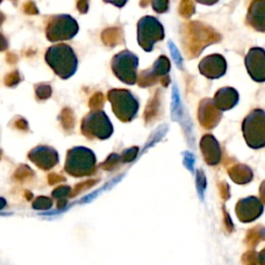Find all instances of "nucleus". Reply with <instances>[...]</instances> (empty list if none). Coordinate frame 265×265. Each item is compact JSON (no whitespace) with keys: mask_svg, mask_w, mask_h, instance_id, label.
Listing matches in <instances>:
<instances>
[{"mask_svg":"<svg viewBox=\"0 0 265 265\" xmlns=\"http://www.w3.org/2000/svg\"><path fill=\"white\" fill-rule=\"evenodd\" d=\"M45 58L54 72L63 80L71 78L77 72L78 58L67 44L52 46L46 52Z\"/></svg>","mask_w":265,"mask_h":265,"instance_id":"obj_1","label":"nucleus"},{"mask_svg":"<svg viewBox=\"0 0 265 265\" xmlns=\"http://www.w3.org/2000/svg\"><path fill=\"white\" fill-rule=\"evenodd\" d=\"M96 158L95 152L83 146H77L67 153L65 170L75 177L93 175L96 172Z\"/></svg>","mask_w":265,"mask_h":265,"instance_id":"obj_2","label":"nucleus"},{"mask_svg":"<svg viewBox=\"0 0 265 265\" xmlns=\"http://www.w3.org/2000/svg\"><path fill=\"white\" fill-rule=\"evenodd\" d=\"M108 99L113 113L122 122H131L138 114L139 102L130 90L117 88L109 90Z\"/></svg>","mask_w":265,"mask_h":265,"instance_id":"obj_3","label":"nucleus"},{"mask_svg":"<svg viewBox=\"0 0 265 265\" xmlns=\"http://www.w3.org/2000/svg\"><path fill=\"white\" fill-rule=\"evenodd\" d=\"M245 143L252 149L265 147V111L255 109L244 117L241 125Z\"/></svg>","mask_w":265,"mask_h":265,"instance_id":"obj_4","label":"nucleus"},{"mask_svg":"<svg viewBox=\"0 0 265 265\" xmlns=\"http://www.w3.org/2000/svg\"><path fill=\"white\" fill-rule=\"evenodd\" d=\"M165 38V29L158 18L152 16L142 17L137 24V40L140 47L151 52L153 46Z\"/></svg>","mask_w":265,"mask_h":265,"instance_id":"obj_5","label":"nucleus"},{"mask_svg":"<svg viewBox=\"0 0 265 265\" xmlns=\"http://www.w3.org/2000/svg\"><path fill=\"white\" fill-rule=\"evenodd\" d=\"M138 66V56L129 50L117 53L111 61L113 74L118 80L127 85H135L138 81V74H137Z\"/></svg>","mask_w":265,"mask_h":265,"instance_id":"obj_6","label":"nucleus"},{"mask_svg":"<svg viewBox=\"0 0 265 265\" xmlns=\"http://www.w3.org/2000/svg\"><path fill=\"white\" fill-rule=\"evenodd\" d=\"M81 131L88 139L106 140L113 134V125L107 114L102 111L88 113L82 120Z\"/></svg>","mask_w":265,"mask_h":265,"instance_id":"obj_7","label":"nucleus"},{"mask_svg":"<svg viewBox=\"0 0 265 265\" xmlns=\"http://www.w3.org/2000/svg\"><path fill=\"white\" fill-rule=\"evenodd\" d=\"M79 31V25L70 15L54 16L49 21L46 35L50 42L68 41L74 38Z\"/></svg>","mask_w":265,"mask_h":265,"instance_id":"obj_8","label":"nucleus"},{"mask_svg":"<svg viewBox=\"0 0 265 265\" xmlns=\"http://www.w3.org/2000/svg\"><path fill=\"white\" fill-rule=\"evenodd\" d=\"M244 65L250 77L257 83L265 82V50L254 47L246 53Z\"/></svg>","mask_w":265,"mask_h":265,"instance_id":"obj_9","label":"nucleus"},{"mask_svg":"<svg viewBox=\"0 0 265 265\" xmlns=\"http://www.w3.org/2000/svg\"><path fill=\"white\" fill-rule=\"evenodd\" d=\"M170 68L169 59L166 56H160L151 69L141 72L137 83H139L141 87H146L155 84L159 80L163 81L164 79H168Z\"/></svg>","mask_w":265,"mask_h":265,"instance_id":"obj_10","label":"nucleus"},{"mask_svg":"<svg viewBox=\"0 0 265 265\" xmlns=\"http://www.w3.org/2000/svg\"><path fill=\"white\" fill-rule=\"evenodd\" d=\"M264 206L260 199L254 196L241 199L235 206V213L241 222L250 223L258 218L263 213Z\"/></svg>","mask_w":265,"mask_h":265,"instance_id":"obj_11","label":"nucleus"},{"mask_svg":"<svg viewBox=\"0 0 265 265\" xmlns=\"http://www.w3.org/2000/svg\"><path fill=\"white\" fill-rule=\"evenodd\" d=\"M28 159L42 170H50L59 163L58 152L49 146L40 145L29 151Z\"/></svg>","mask_w":265,"mask_h":265,"instance_id":"obj_12","label":"nucleus"},{"mask_svg":"<svg viewBox=\"0 0 265 265\" xmlns=\"http://www.w3.org/2000/svg\"><path fill=\"white\" fill-rule=\"evenodd\" d=\"M199 71L208 79H218L226 74L227 61L220 54H212L200 61Z\"/></svg>","mask_w":265,"mask_h":265,"instance_id":"obj_13","label":"nucleus"},{"mask_svg":"<svg viewBox=\"0 0 265 265\" xmlns=\"http://www.w3.org/2000/svg\"><path fill=\"white\" fill-rule=\"evenodd\" d=\"M201 152L209 166H217L221 162L222 152L220 144L213 135H204L200 141Z\"/></svg>","mask_w":265,"mask_h":265,"instance_id":"obj_14","label":"nucleus"},{"mask_svg":"<svg viewBox=\"0 0 265 265\" xmlns=\"http://www.w3.org/2000/svg\"><path fill=\"white\" fill-rule=\"evenodd\" d=\"M198 118L201 125L209 130L215 127L221 120L222 112L215 107L213 99L205 98L200 103Z\"/></svg>","mask_w":265,"mask_h":265,"instance_id":"obj_15","label":"nucleus"},{"mask_svg":"<svg viewBox=\"0 0 265 265\" xmlns=\"http://www.w3.org/2000/svg\"><path fill=\"white\" fill-rule=\"evenodd\" d=\"M240 102V95L233 87H222L217 91L213 103L218 111L231 110Z\"/></svg>","mask_w":265,"mask_h":265,"instance_id":"obj_16","label":"nucleus"},{"mask_svg":"<svg viewBox=\"0 0 265 265\" xmlns=\"http://www.w3.org/2000/svg\"><path fill=\"white\" fill-rule=\"evenodd\" d=\"M246 23L255 30L265 32V0L251 2L246 14Z\"/></svg>","mask_w":265,"mask_h":265,"instance_id":"obj_17","label":"nucleus"},{"mask_svg":"<svg viewBox=\"0 0 265 265\" xmlns=\"http://www.w3.org/2000/svg\"><path fill=\"white\" fill-rule=\"evenodd\" d=\"M229 176L236 184L244 185L252 180L253 172L248 166L237 165L229 169Z\"/></svg>","mask_w":265,"mask_h":265,"instance_id":"obj_18","label":"nucleus"},{"mask_svg":"<svg viewBox=\"0 0 265 265\" xmlns=\"http://www.w3.org/2000/svg\"><path fill=\"white\" fill-rule=\"evenodd\" d=\"M60 122L63 126V129L66 131H71L74 129L75 126V115L74 112H72L70 108H65L60 113L59 116Z\"/></svg>","mask_w":265,"mask_h":265,"instance_id":"obj_19","label":"nucleus"},{"mask_svg":"<svg viewBox=\"0 0 265 265\" xmlns=\"http://www.w3.org/2000/svg\"><path fill=\"white\" fill-rule=\"evenodd\" d=\"M34 175V172L27 166V165H21L17 169L15 173V178L19 181H27L30 180Z\"/></svg>","mask_w":265,"mask_h":265,"instance_id":"obj_20","label":"nucleus"},{"mask_svg":"<svg viewBox=\"0 0 265 265\" xmlns=\"http://www.w3.org/2000/svg\"><path fill=\"white\" fill-rule=\"evenodd\" d=\"M53 205V200L50 199L49 197H45L41 196L38 197L32 203V208L36 210H47L51 208Z\"/></svg>","mask_w":265,"mask_h":265,"instance_id":"obj_21","label":"nucleus"},{"mask_svg":"<svg viewBox=\"0 0 265 265\" xmlns=\"http://www.w3.org/2000/svg\"><path fill=\"white\" fill-rule=\"evenodd\" d=\"M71 193L72 189L69 186H60L52 192V197L57 199V201L68 200V198L71 197Z\"/></svg>","mask_w":265,"mask_h":265,"instance_id":"obj_22","label":"nucleus"},{"mask_svg":"<svg viewBox=\"0 0 265 265\" xmlns=\"http://www.w3.org/2000/svg\"><path fill=\"white\" fill-rule=\"evenodd\" d=\"M35 95L40 99H47L52 96V88L48 84H40L35 86Z\"/></svg>","mask_w":265,"mask_h":265,"instance_id":"obj_23","label":"nucleus"},{"mask_svg":"<svg viewBox=\"0 0 265 265\" xmlns=\"http://www.w3.org/2000/svg\"><path fill=\"white\" fill-rule=\"evenodd\" d=\"M120 155L113 153L106 160V162L100 164L99 166H100V168L104 169V170H112L117 165L118 162H120Z\"/></svg>","mask_w":265,"mask_h":265,"instance_id":"obj_24","label":"nucleus"},{"mask_svg":"<svg viewBox=\"0 0 265 265\" xmlns=\"http://www.w3.org/2000/svg\"><path fill=\"white\" fill-rule=\"evenodd\" d=\"M104 105V96L102 94H96L89 100V107L93 109L94 111L99 110Z\"/></svg>","mask_w":265,"mask_h":265,"instance_id":"obj_25","label":"nucleus"},{"mask_svg":"<svg viewBox=\"0 0 265 265\" xmlns=\"http://www.w3.org/2000/svg\"><path fill=\"white\" fill-rule=\"evenodd\" d=\"M21 80V77L19 75V72H10V74H7L4 78V84L8 87H13L15 85H17L18 83H19Z\"/></svg>","mask_w":265,"mask_h":265,"instance_id":"obj_26","label":"nucleus"},{"mask_svg":"<svg viewBox=\"0 0 265 265\" xmlns=\"http://www.w3.org/2000/svg\"><path fill=\"white\" fill-rule=\"evenodd\" d=\"M103 41L105 42V44L107 45H114L116 43L117 40V34H116V30L115 29H107L103 32Z\"/></svg>","mask_w":265,"mask_h":265,"instance_id":"obj_27","label":"nucleus"},{"mask_svg":"<svg viewBox=\"0 0 265 265\" xmlns=\"http://www.w3.org/2000/svg\"><path fill=\"white\" fill-rule=\"evenodd\" d=\"M95 184H96L95 180H88V181H85V182H81V184L77 185V187L74 189V191H72L71 197L77 196L78 194L81 193V192H84L85 190L89 189L90 187H93Z\"/></svg>","mask_w":265,"mask_h":265,"instance_id":"obj_28","label":"nucleus"},{"mask_svg":"<svg viewBox=\"0 0 265 265\" xmlns=\"http://www.w3.org/2000/svg\"><path fill=\"white\" fill-rule=\"evenodd\" d=\"M151 4L153 10L159 14L166 13L169 8V1H161V0H158V1H153Z\"/></svg>","mask_w":265,"mask_h":265,"instance_id":"obj_29","label":"nucleus"},{"mask_svg":"<svg viewBox=\"0 0 265 265\" xmlns=\"http://www.w3.org/2000/svg\"><path fill=\"white\" fill-rule=\"evenodd\" d=\"M137 153H138V147H133L131 149H127L122 153V155L120 157V160L124 163L132 162L135 159Z\"/></svg>","mask_w":265,"mask_h":265,"instance_id":"obj_30","label":"nucleus"},{"mask_svg":"<svg viewBox=\"0 0 265 265\" xmlns=\"http://www.w3.org/2000/svg\"><path fill=\"white\" fill-rule=\"evenodd\" d=\"M23 8H24L25 14H27V15H38V14H39L38 7H36L35 3L32 2V1L26 2V3L23 5Z\"/></svg>","mask_w":265,"mask_h":265,"instance_id":"obj_31","label":"nucleus"},{"mask_svg":"<svg viewBox=\"0 0 265 265\" xmlns=\"http://www.w3.org/2000/svg\"><path fill=\"white\" fill-rule=\"evenodd\" d=\"M48 181L50 185H55L57 182L66 181V178L59 174H56V173H51V174L48 175Z\"/></svg>","mask_w":265,"mask_h":265,"instance_id":"obj_32","label":"nucleus"},{"mask_svg":"<svg viewBox=\"0 0 265 265\" xmlns=\"http://www.w3.org/2000/svg\"><path fill=\"white\" fill-rule=\"evenodd\" d=\"M15 127L18 130L26 132L28 131V122H27L23 118H19L16 122H15Z\"/></svg>","mask_w":265,"mask_h":265,"instance_id":"obj_33","label":"nucleus"},{"mask_svg":"<svg viewBox=\"0 0 265 265\" xmlns=\"http://www.w3.org/2000/svg\"><path fill=\"white\" fill-rule=\"evenodd\" d=\"M77 8H78V11L81 14L87 13V11H88V2L87 1H83V0H81V1H79L77 3Z\"/></svg>","mask_w":265,"mask_h":265,"instance_id":"obj_34","label":"nucleus"},{"mask_svg":"<svg viewBox=\"0 0 265 265\" xmlns=\"http://www.w3.org/2000/svg\"><path fill=\"white\" fill-rule=\"evenodd\" d=\"M7 47H8V42L6 38L2 33H0V52L5 51Z\"/></svg>","mask_w":265,"mask_h":265,"instance_id":"obj_35","label":"nucleus"},{"mask_svg":"<svg viewBox=\"0 0 265 265\" xmlns=\"http://www.w3.org/2000/svg\"><path fill=\"white\" fill-rule=\"evenodd\" d=\"M259 195H260V201L262 202V204H265V180L260 185V189H259Z\"/></svg>","mask_w":265,"mask_h":265,"instance_id":"obj_36","label":"nucleus"},{"mask_svg":"<svg viewBox=\"0 0 265 265\" xmlns=\"http://www.w3.org/2000/svg\"><path fill=\"white\" fill-rule=\"evenodd\" d=\"M18 60V57L15 55V54H7V62H10V63H16Z\"/></svg>","mask_w":265,"mask_h":265,"instance_id":"obj_37","label":"nucleus"},{"mask_svg":"<svg viewBox=\"0 0 265 265\" xmlns=\"http://www.w3.org/2000/svg\"><path fill=\"white\" fill-rule=\"evenodd\" d=\"M67 204H68V200H60V201H57V207L60 208V209L65 208Z\"/></svg>","mask_w":265,"mask_h":265,"instance_id":"obj_38","label":"nucleus"},{"mask_svg":"<svg viewBox=\"0 0 265 265\" xmlns=\"http://www.w3.org/2000/svg\"><path fill=\"white\" fill-rule=\"evenodd\" d=\"M6 206V201L3 198H0V210H2Z\"/></svg>","mask_w":265,"mask_h":265,"instance_id":"obj_39","label":"nucleus"},{"mask_svg":"<svg viewBox=\"0 0 265 265\" xmlns=\"http://www.w3.org/2000/svg\"><path fill=\"white\" fill-rule=\"evenodd\" d=\"M25 196H26V198H27V200H31L32 199V194L30 193V192H28V191H25Z\"/></svg>","mask_w":265,"mask_h":265,"instance_id":"obj_40","label":"nucleus"},{"mask_svg":"<svg viewBox=\"0 0 265 265\" xmlns=\"http://www.w3.org/2000/svg\"><path fill=\"white\" fill-rule=\"evenodd\" d=\"M4 20H5V16L1 12H0V26L2 25V23L4 22Z\"/></svg>","mask_w":265,"mask_h":265,"instance_id":"obj_41","label":"nucleus"},{"mask_svg":"<svg viewBox=\"0 0 265 265\" xmlns=\"http://www.w3.org/2000/svg\"><path fill=\"white\" fill-rule=\"evenodd\" d=\"M1 157H2V150L0 149V160H1Z\"/></svg>","mask_w":265,"mask_h":265,"instance_id":"obj_42","label":"nucleus"}]
</instances>
